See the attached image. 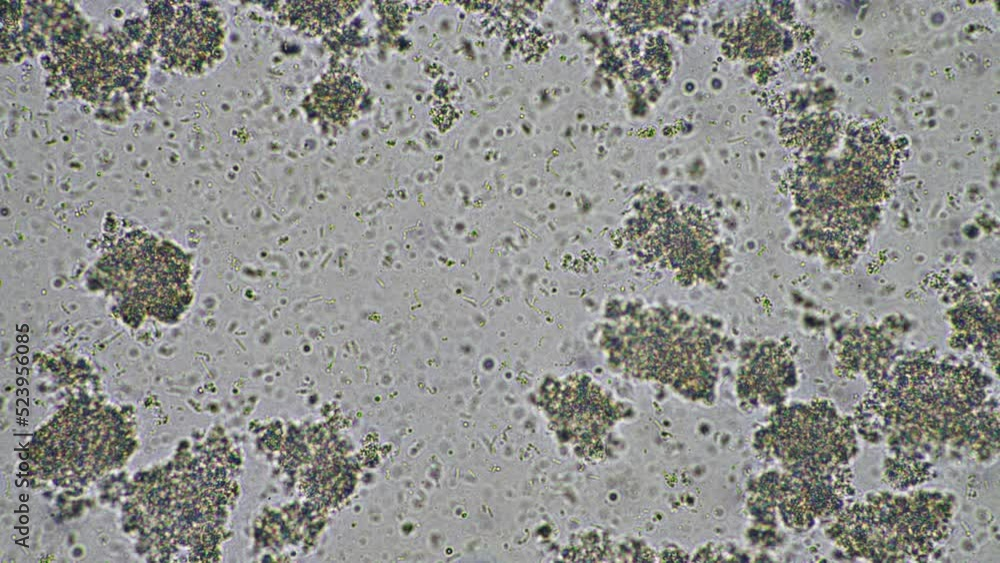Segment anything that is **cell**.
Wrapping results in <instances>:
<instances>
[{
	"mask_svg": "<svg viewBox=\"0 0 1000 563\" xmlns=\"http://www.w3.org/2000/svg\"><path fill=\"white\" fill-rule=\"evenodd\" d=\"M558 419L579 443H597L613 422V407L607 396L589 379L568 382L556 401Z\"/></svg>",
	"mask_w": 1000,
	"mask_h": 563,
	"instance_id": "obj_2",
	"label": "cell"
},
{
	"mask_svg": "<svg viewBox=\"0 0 1000 563\" xmlns=\"http://www.w3.org/2000/svg\"><path fill=\"white\" fill-rule=\"evenodd\" d=\"M110 260L114 269L110 274L140 311L173 319L187 306V259L169 244L140 235V241L120 242Z\"/></svg>",
	"mask_w": 1000,
	"mask_h": 563,
	"instance_id": "obj_1",
	"label": "cell"
},
{
	"mask_svg": "<svg viewBox=\"0 0 1000 563\" xmlns=\"http://www.w3.org/2000/svg\"><path fill=\"white\" fill-rule=\"evenodd\" d=\"M364 93L356 72L345 66L334 67L314 85L311 102L325 122L345 126L357 116Z\"/></svg>",
	"mask_w": 1000,
	"mask_h": 563,
	"instance_id": "obj_3",
	"label": "cell"
},
{
	"mask_svg": "<svg viewBox=\"0 0 1000 563\" xmlns=\"http://www.w3.org/2000/svg\"><path fill=\"white\" fill-rule=\"evenodd\" d=\"M363 1H286L285 19L306 34H323L341 26L361 7Z\"/></svg>",
	"mask_w": 1000,
	"mask_h": 563,
	"instance_id": "obj_4",
	"label": "cell"
}]
</instances>
